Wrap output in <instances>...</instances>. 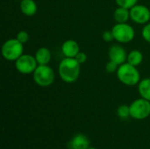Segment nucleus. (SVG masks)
Instances as JSON below:
<instances>
[{"label":"nucleus","mask_w":150,"mask_h":149,"mask_svg":"<svg viewBox=\"0 0 150 149\" xmlns=\"http://www.w3.org/2000/svg\"><path fill=\"white\" fill-rule=\"evenodd\" d=\"M34 56L38 62V65H48V63L50 62L51 58H52L50 50L45 47H40L36 51Z\"/></svg>","instance_id":"obj_13"},{"label":"nucleus","mask_w":150,"mask_h":149,"mask_svg":"<svg viewBox=\"0 0 150 149\" xmlns=\"http://www.w3.org/2000/svg\"><path fill=\"white\" fill-rule=\"evenodd\" d=\"M115 1L118 6L124 7L127 9H131L138 3V0H115Z\"/></svg>","instance_id":"obj_18"},{"label":"nucleus","mask_w":150,"mask_h":149,"mask_svg":"<svg viewBox=\"0 0 150 149\" xmlns=\"http://www.w3.org/2000/svg\"><path fill=\"white\" fill-rule=\"evenodd\" d=\"M112 32L114 40L119 43H129L135 36L134 27L127 23H116L112 26Z\"/></svg>","instance_id":"obj_5"},{"label":"nucleus","mask_w":150,"mask_h":149,"mask_svg":"<svg viewBox=\"0 0 150 149\" xmlns=\"http://www.w3.org/2000/svg\"><path fill=\"white\" fill-rule=\"evenodd\" d=\"M130 11V19L138 25H146L150 20V10L143 4H135Z\"/></svg>","instance_id":"obj_8"},{"label":"nucleus","mask_w":150,"mask_h":149,"mask_svg":"<svg viewBox=\"0 0 150 149\" xmlns=\"http://www.w3.org/2000/svg\"><path fill=\"white\" fill-rule=\"evenodd\" d=\"M20 11L25 16L33 17L37 13V4L34 0H22L20 2Z\"/></svg>","instance_id":"obj_11"},{"label":"nucleus","mask_w":150,"mask_h":149,"mask_svg":"<svg viewBox=\"0 0 150 149\" xmlns=\"http://www.w3.org/2000/svg\"><path fill=\"white\" fill-rule=\"evenodd\" d=\"M88 149H98V148H89Z\"/></svg>","instance_id":"obj_24"},{"label":"nucleus","mask_w":150,"mask_h":149,"mask_svg":"<svg viewBox=\"0 0 150 149\" xmlns=\"http://www.w3.org/2000/svg\"><path fill=\"white\" fill-rule=\"evenodd\" d=\"M102 38H103L104 41H105V42H108V43L112 42L114 40L112 30L111 31H105L102 34Z\"/></svg>","instance_id":"obj_22"},{"label":"nucleus","mask_w":150,"mask_h":149,"mask_svg":"<svg viewBox=\"0 0 150 149\" xmlns=\"http://www.w3.org/2000/svg\"><path fill=\"white\" fill-rule=\"evenodd\" d=\"M130 117L134 119L142 120L150 115V101L144 98L134 100L130 105Z\"/></svg>","instance_id":"obj_6"},{"label":"nucleus","mask_w":150,"mask_h":149,"mask_svg":"<svg viewBox=\"0 0 150 149\" xmlns=\"http://www.w3.org/2000/svg\"><path fill=\"white\" fill-rule=\"evenodd\" d=\"M117 114L121 119H126L130 116V106L128 105H120L117 109Z\"/></svg>","instance_id":"obj_17"},{"label":"nucleus","mask_w":150,"mask_h":149,"mask_svg":"<svg viewBox=\"0 0 150 149\" xmlns=\"http://www.w3.org/2000/svg\"><path fill=\"white\" fill-rule=\"evenodd\" d=\"M81 72V64L76 58H63L58 67V73L60 78L67 83H72L77 81Z\"/></svg>","instance_id":"obj_1"},{"label":"nucleus","mask_w":150,"mask_h":149,"mask_svg":"<svg viewBox=\"0 0 150 149\" xmlns=\"http://www.w3.org/2000/svg\"><path fill=\"white\" fill-rule=\"evenodd\" d=\"M16 39H17L19 42H21L22 44H25V43L29 40V34H28V32H27L26 31L22 30V31H19V32L17 33Z\"/></svg>","instance_id":"obj_19"},{"label":"nucleus","mask_w":150,"mask_h":149,"mask_svg":"<svg viewBox=\"0 0 150 149\" xmlns=\"http://www.w3.org/2000/svg\"><path fill=\"white\" fill-rule=\"evenodd\" d=\"M142 35L144 40H146L148 43H150V22L146 24L142 31Z\"/></svg>","instance_id":"obj_21"},{"label":"nucleus","mask_w":150,"mask_h":149,"mask_svg":"<svg viewBox=\"0 0 150 149\" xmlns=\"http://www.w3.org/2000/svg\"><path fill=\"white\" fill-rule=\"evenodd\" d=\"M75 58H76V60L81 65L83 64V63L87 61V55H86V54L83 53V52H81V51L77 54V55H76Z\"/></svg>","instance_id":"obj_23"},{"label":"nucleus","mask_w":150,"mask_h":149,"mask_svg":"<svg viewBox=\"0 0 150 149\" xmlns=\"http://www.w3.org/2000/svg\"><path fill=\"white\" fill-rule=\"evenodd\" d=\"M38 67V62L35 56L31 54H22L17 61H15V68L17 71L22 75L33 74L36 68Z\"/></svg>","instance_id":"obj_7"},{"label":"nucleus","mask_w":150,"mask_h":149,"mask_svg":"<svg viewBox=\"0 0 150 149\" xmlns=\"http://www.w3.org/2000/svg\"><path fill=\"white\" fill-rule=\"evenodd\" d=\"M24 44L19 42L16 38L7 40L2 46L1 53L3 57L9 61H17L24 52Z\"/></svg>","instance_id":"obj_3"},{"label":"nucleus","mask_w":150,"mask_h":149,"mask_svg":"<svg viewBox=\"0 0 150 149\" xmlns=\"http://www.w3.org/2000/svg\"><path fill=\"white\" fill-rule=\"evenodd\" d=\"M113 18L117 23H127L130 18L129 9L119 6L113 13Z\"/></svg>","instance_id":"obj_14"},{"label":"nucleus","mask_w":150,"mask_h":149,"mask_svg":"<svg viewBox=\"0 0 150 149\" xmlns=\"http://www.w3.org/2000/svg\"><path fill=\"white\" fill-rule=\"evenodd\" d=\"M90 146V141L84 134L76 135L69 142V148L71 149H88Z\"/></svg>","instance_id":"obj_12"},{"label":"nucleus","mask_w":150,"mask_h":149,"mask_svg":"<svg viewBox=\"0 0 150 149\" xmlns=\"http://www.w3.org/2000/svg\"><path fill=\"white\" fill-rule=\"evenodd\" d=\"M33 81L40 87H49L53 84L55 78L54 69L48 65H38L33 73Z\"/></svg>","instance_id":"obj_4"},{"label":"nucleus","mask_w":150,"mask_h":149,"mask_svg":"<svg viewBox=\"0 0 150 149\" xmlns=\"http://www.w3.org/2000/svg\"><path fill=\"white\" fill-rule=\"evenodd\" d=\"M108 55L111 61L116 62L119 65H121L125 62H127V54L123 47L120 45L115 44L112 45L108 52Z\"/></svg>","instance_id":"obj_9"},{"label":"nucleus","mask_w":150,"mask_h":149,"mask_svg":"<svg viewBox=\"0 0 150 149\" xmlns=\"http://www.w3.org/2000/svg\"><path fill=\"white\" fill-rule=\"evenodd\" d=\"M119 67H120L119 64H117L116 62H114V61H112L110 60V61L106 63V65H105V69H106V71H107L108 73L112 74V73H116V72H117Z\"/></svg>","instance_id":"obj_20"},{"label":"nucleus","mask_w":150,"mask_h":149,"mask_svg":"<svg viewBox=\"0 0 150 149\" xmlns=\"http://www.w3.org/2000/svg\"><path fill=\"white\" fill-rule=\"evenodd\" d=\"M142 61H143V55L140 50L134 49L127 54V62H128L129 64H131L133 66H135V67L140 66L142 64Z\"/></svg>","instance_id":"obj_16"},{"label":"nucleus","mask_w":150,"mask_h":149,"mask_svg":"<svg viewBox=\"0 0 150 149\" xmlns=\"http://www.w3.org/2000/svg\"><path fill=\"white\" fill-rule=\"evenodd\" d=\"M116 75L119 81L127 86L137 85L141 81V75L137 67L133 66L128 62L120 65Z\"/></svg>","instance_id":"obj_2"},{"label":"nucleus","mask_w":150,"mask_h":149,"mask_svg":"<svg viewBox=\"0 0 150 149\" xmlns=\"http://www.w3.org/2000/svg\"><path fill=\"white\" fill-rule=\"evenodd\" d=\"M62 52L65 57L75 58L80 52V47L76 40H68L63 42L62 46Z\"/></svg>","instance_id":"obj_10"},{"label":"nucleus","mask_w":150,"mask_h":149,"mask_svg":"<svg viewBox=\"0 0 150 149\" xmlns=\"http://www.w3.org/2000/svg\"><path fill=\"white\" fill-rule=\"evenodd\" d=\"M138 91L141 97L150 101V78H144L138 83Z\"/></svg>","instance_id":"obj_15"}]
</instances>
